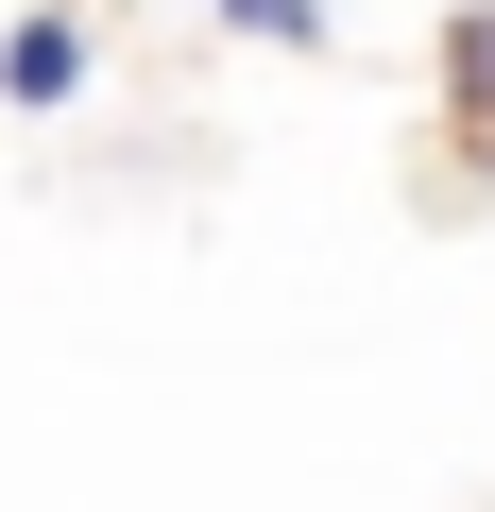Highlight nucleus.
Listing matches in <instances>:
<instances>
[{
    "mask_svg": "<svg viewBox=\"0 0 495 512\" xmlns=\"http://www.w3.org/2000/svg\"><path fill=\"white\" fill-rule=\"evenodd\" d=\"M0 103H18V120H69V103H86V18H69V0H18V35H0Z\"/></svg>",
    "mask_w": 495,
    "mask_h": 512,
    "instance_id": "obj_1",
    "label": "nucleus"
},
{
    "mask_svg": "<svg viewBox=\"0 0 495 512\" xmlns=\"http://www.w3.org/2000/svg\"><path fill=\"white\" fill-rule=\"evenodd\" d=\"M444 103L495 137V0H461V18H444Z\"/></svg>",
    "mask_w": 495,
    "mask_h": 512,
    "instance_id": "obj_2",
    "label": "nucleus"
},
{
    "mask_svg": "<svg viewBox=\"0 0 495 512\" xmlns=\"http://www.w3.org/2000/svg\"><path fill=\"white\" fill-rule=\"evenodd\" d=\"M222 35H257V52H325V0H222Z\"/></svg>",
    "mask_w": 495,
    "mask_h": 512,
    "instance_id": "obj_3",
    "label": "nucleus"
}]
</instances>
